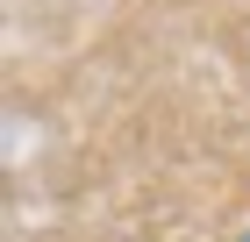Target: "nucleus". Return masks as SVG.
<instances>
[{"label":"nucleus","instance_id":"f257e3e1","mask_svg":"<svg viewBox=\"0 0 250 242\" xmlns=\"http://www.w3.org/2000/svg\"><path fill=\"white\" fill-rule=\"evenodd\" d=\"M243 242H250V235H243Z\"/></svg>","mask_w":250,"mask_h":242}]
</instances>
